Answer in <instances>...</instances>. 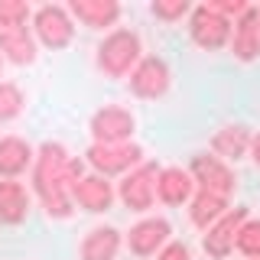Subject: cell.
<instances>
[{
    "instance_id": "obj_26",
    "label": "cell",
    "mask_w": 260,
    "mask_h": 260,
    "mask_svg": "<svg viewBox=\"0 0 260 260\" xmlns=\"http://www.w3.org/2000/svg\"><path fill=\"white\" fill-rule=\"evenodd\" d=\"M156 260H192V250L185 247L182 241H169L166 247L156 254Z\"/></svg>"
},
{
    "instance_id": "obj_1",
    "label": "cell",
    "mask_w": 260,
    "mask_h": 260,
    "mask_svg": "<svg viewBox=\"0 0 260 260\" xmlns=\"http://www.w3.org/2000/svg\"><path fill=\"white\" fill-rule=\"evenodd\" d=\"M85 179V162L69 156L62 143H43L32 162V192L39 195L49 218H69L72 215V189Z\"/></svg>"
},
{
    "instance_id": "obj_25",
    "label": "cell",
    "mask_w": 260,
    "mask_h": 260,
    "mask_svg": "<svg viewBox=\"0 0 260 260\" xmlns=\"http://www.w3.org/2000/svg\"><path fill=\"white\" fill-rule=\"evenodd\" d=\"M150 10L162 23H176V20H182V16L189 13V4H185V0H156Z\"/></svg>"
},
{
    "instance_id": "obj_9",
    "label": "cell",
    "mask_w": 260,
    "mask_h": 260,
    "mask_svg": "<svg viewBox=\"0 0 260 260\" xmlns=\"http://www.w3.org/2000/svg\"><path fill=\"white\" fill-rule=\"evenodd\" d=\"M244 221H247V208H234V211L228 208V215L218 218V221L205 231V238H202L205 254L211 260H224L234 250V241H238V231H241Z\"/></svg>"
},
{
    "instance_id": "obj_15",
    "label": "cell",
    "mask_w": 260,
    "mask_h": 260,
    "mask_svg": "<svg viewBox=\"0 0 260 260\" xmlns=\"http://www.w3.org/2000/svg\"><path fill=\"white\" fill-rule=\"evenodd\" d=\"M72 202L75 205H81L85 211H108L111 208V202H114V189H111V182L104 176H85L81 182L72 189Z\"/></svg>"
},
{
    "instance_id": "obj_22",
    "label": "cell",
    "mask_w": 260,
    "mask_h": 260,
    "mask_svg": "<svg viewBox=\"0 0 260 260\" xmlns=\"http://www.w3.org/2000/svg\"><path fill=\"white\" fill-rule=\"evenodd\" d=\"M23 104H26V98H23L20 85H13V81H0V124L20 117Z\"/></svg>"
},
{
    "instance_id": "obj_17",
    "label": "cell",
    "mask_w": 260,
    "mask_h": 260,
    "mask_svg": "<svg viewBox=\"0 0 260 260\" xmlns=\"http://www.w3.org/2000/svg\"><path fill=\"white\" fill-rule=\"evenodd\" d=\"M29 215V192L16 179H0V224H23Z\"/></svg>"
},
{
    "instance_id": "obj_5",
    "label": "cell",
    "mask_w": 260,
    "mask_h": 260,
    "mask_svg": "<svg viewBox=\"0 0 260 260\" xmlns=\"http://www.w3.org/2000/svg\"><path fill=\"white\" fill-rule=\"evenodd\" d=\"M156 162H140L137 169H130L124 176V182H120V202L130 208V211H146L153 205V199H156Z\"/></svg>"
},
{
    "instance_id": "obj_16",
    "label": "cell",
    "mask_w": 260,
    "mask_h": 260,
    "mask_svg": "<svg viewBox=\"0 0 260 260\" xmlns=\"http://www.w3.org/2000/svg\"><path fill=\"white\" fill-rule=\"evenodd\" d=\"M32 162L36 153L23 137H0V179H16Z\"/></svg>"
},
{
    "instance_id": "obj_8",
    "label": "cell",
    "mask_w": 260,
    "mask_h": 260,
    "mask_svg": "<svg viewBox=\"0 0 260 260\" xmlns=\"http://www.w3.org/2000/svg\"><path fill=\"white\" fill-rule=\"evenodd\" d=\"M137 120L127 108H101L91 114V137L94 143H130Z\"/></svg>"
},
{
    "instance_id": "obj_20",
    "label": "cell",
    "mask_w": 260,
    "mask_h": 260,
    "mask_svg": "<svg viewBox=\"0 0 260 260\" xmlns=\"http://www.w3.org/2000/svg\"><path fill=\"white\" fill-rule=\"evenodd\" d=\"M221 215H228V199L224 195H215V192H195L192 195V202H189V218H192V224L195 228H208L218 221Z\"/></svg>"
},
{
    "instance_id": "obj_29",
    "label": "cell",
    "mask_w": 260,
    "mask_h": 260,
    "mask_svg": "<svg viewBox=\"0 0 260 260\" xmlns=\"http://www.w3.org/2000/svg\"><path fill=\"white\" fill-rule=\"evenodd\" d=\"M0 69H4V55H0Z\"/></svg>"
},
{
    "instance_id": "obj_24",
    "label": "cell",
    "mask_w": 260,
    "mask_h": 260,
    "mask_svg": "<svg viewBox=\"0 0 260 260\" xmlns=\"http://www.w3.org/2000/svg\"><path fill=\"white\" fill-rule=\"evenodd\" d=\"M29 7L20 0H0V26L4 29H26Z\"/></svg>"
},
{
    "instance_id": "obj_4",
    "label": "cell",
    "mask_w": 260,
    "mask_h": 260,
    "mask_svg": "<svg viewBox=\"0 0 260 260\" xmlns=\"http://www.w3.org/2000/svg\"><path fill=\"white\" fill-rule=\"evenodd\" d=\"M189 36L199 49L215 52V49L231 43V20H224L218 10H211L208 4H202V7H195L192 16H189Z\"/></svg>"
},
{
    "instance_id": "obj_23",
    "label": "cell",
    "mask_w": 260,
    "mask_h": 260,
    "mask_svg": "<svg viewBox=\"0 0 260 260\" xmlns=\"http://www.w3.org/2000/svg\"><path fill=\"white\" fill-rule=\"evenodd\" d=\"M234 247H238L244 257H250V260L260 257V218H247V221L241 224Z\"/></svg>"
},
{
    "instance_id": "obj_19",
    "label": "cell",
    "mask_w": 260,
    "mask_h": 260,
    "mask_svg": "<svg viewBox=\"0 0 260 260\" xmlns=\"http://www.w3.org/2000/svg\"><path fill=\"white\" fill-rule=\"evenodd\" d=\"M0 55L13 65L36 62V39L26 29H0Z\"/></svg>"
},
{
    "instance_id": "obj_3",
    "label": "cell",
    "mask_w": 260,
    "mask_h": 260,
    "mask_svg": "<svg viewBox=\"0 0 260 260\" xmlns=\"http://www.w3.org/2000/svg\"><path fill=\"white\" fill-rule=\"evenodd\" d=\"M85 156L98 176L108 179V176L127 173V169H137L143 159V150L137 143H91Z\"/></svg>"
},
{
    "instance_id": "obj_30",
    "label": "cell",
    "mask_w": 260,
    "mask_h": 260,
    "mask_svg": "<svg viewBox=\"0 0 260 260\" xmlns=\"http://www.w3.org/2000/svg\"><path fill=\"white\" fill-rule=\"evenodd\" d=\"M254 260H260V257H254Z\"/></svg>"
},
{
    "instance_id": "obj_6",
    "label": "cell",
    "mask_w": 260,
    "mask_h": 260,
    "mask_svg": "<svg viewBox=\"0 0 260 260\" xmlns=\"http://www.w3.org/2000/svg\"><path fill=\"white\" fill-rule=\"evenodd\" d=\"M189 176L195 179V189H202V192H215V195H224V199H231V192H234L231 166L218 156H208V153H199L192 159Z\"/></svg>"
},
{
    "instance_id": "obj_12",
    "label": "cell",
    "mask_w": 260,
    "mask_h": 260,
    "mask_svg": "<svg viewBox=\"0 0 260 260\" xmlns=\"http://www.w3.org/2000/svg\"><path fill=\"white\" fill-rule=\"evenodd\" d=\"M231 52H234V59H241V62H254L260 55V10L257 7H247V10L234 20Z\"/></svg>"
},
{
    "instance_id": "obj_11",
    "label": "cell",
    "mask_w": 260,
    "mask_h": 260,
    "mask_svg": "<svg viewBox=\"0 0 260 260\" xmlns=\"http://www.w3.org/2000/svg\"><path fill=\"white\" fill-rule=\"evenodd\" d=\"M169 234H173V228L166 218H143L127 231V247L137 257H153L169 244Z\"/></svg>"
},
{
    "instance_id": "obj_28",
    "label": "cell",
    "mask_w": 260,
    "mask_h": 260,
    "mask_svg": "<svg viewBox=\"0 0 260 260\" xmlns=\"http://www.w3.org/2000/svg\"><path fill=\"white\" fill-rule=\"evenodd\" d=\"M250 156H254V162L260 166V134L254 137V140H250Z\"/></svg>"
},
{
    "instance_id": "obj_10",
    "label": "cell",
    "mask_w": 260,
    "mask_h": 260,
    "mask_svg": "<svg viewBox=\"0 0 260 260\" xmlns=\"http://www.w3.org/2000/svg\"><path fill=\"white\" fill-rule=\"evenodd\" d=\"M169 81H173L169 65L162 62L159 55H146V59H140L137 69L130 72V91L137 98H162L169 91Z\"/></svg>"
},
{
    "instance_id": "obj_13",
    "label": "cell",
    "mask_w": 260,
    "mask_h": 260,
    "mask_svg": "<svg viewBox=\"0 0 260 260\" xmlns=\"http://www.w3.org/2000/svg\"><path fill=\"white\" fill-rule=\"evenodd\" d=\"M195 195V179L185 173V169L179 166H166L159 169L156 176V199L162 202V205H185V202H192Z\"/></svg>"
},
{
    "instance_id": "obj_27",
    "label": "cell",
    "mask_w": 260,
    "mask_h": 260,
    "mask_svg": "<svg viewBox=\"0 0 260 260\" xmlns=\"http://www.w3.org/2000/svg\"><path fill=\"white\" fill-rule=\"evenodd\" d=\"M211 10H218L228 20V16H234V20H238V16L247 10V4H244V0H215V4H208Z\"/></svg>"
},
{
    "instance_id": "obj_18",
    "label": "cell",
    "mask_w": 260,
    "mask_h": 260,
    "mask_svg": "<svg viewBox=\"0 0 260 260\" xmlns=\"http://www.w3.org/2000/svg\"><path fill=\"white\" fill-rule=\"evenodd\" d=\"M69 10L78 23H85L88 29H104V26H114V23H117L120 4H114V0H75Z\"/></svg>"
},
{
    "instance_id": "obj_7",
    "label": "cell",
    "mask_w": 260,
    "mask_h": 260,
    "mask_svg": "<svg viewBox=\"0 0 260 260\" xmlns=\"http://www.w3.org/2000/svg\"><path fill=\"white\" fill-rule=\"evenodd\" d=\"M32 29H36V39L46 49H65L75 36L72 16L62 7H39L36 16H32Z\"/></svg>"
},
{
    "instance_id": "obj_14",
    "label": "cell",
    "mask_w": 260,
    "mask_h": 260,
    "mask_svg": "<svg viewBox=\"0 0 260 260\" xmlns=\"http://www.w3.org/2000/svg\"><path fill=\"white\" fill-rule=\"evenodd\" d=\"M117 254H120V231L111 224L91 228L78 244L81 260H117Z\"/></svg>"
},
{
    "instance_id": "obj_2",
    "label": "cell",
    "mask_w": 260,
    "mask_h": 260,
    "mask_svg": "<svg viewBox=\"0 0 260 260\" xmlns=\"http://www.w3.org/2000/svg\"><path fill=\"white\" fill-rule=\"evenodd\" d=\"M143 52V43L134 29H114L98 43V69L108 78H124L137 69Z\"/></svg>"
},
{
    "instance_id": "obj_21",
    "label": "cell",
    "mask_w": 260,
    "mask_h": 260,
    "mask_svg": "<svg viewBox=\"0 0 260 260\" xmlns=\"http://www.w3.org/2000/svg\"><path fill=\"white\" fill-rule=\"evenodd\" d=\"M250 140H254V137H250L247 127L231 124V127H221L211 137V150H215L218 159H241L244 153L250 150Z\"/></svg>"
}]
</instances>
